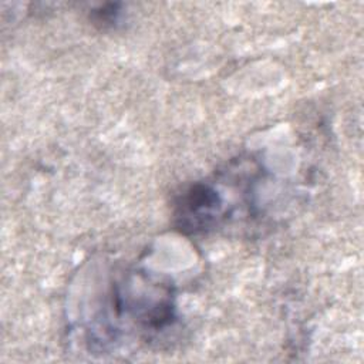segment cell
<instances>
[{
  "label": "cell",
  "instance_id": "1",
  "mask_svg": "<svg viewBox=\"0 0 364 364\" xmlns=\"http://www.w3.org/2000/svg\"><path fill=\"white\" fill-rule=\"evenodd\" d=\"M220 208L219 195L208 185H193L182 193L176 203L175 216L183 230L199 232L215 222Z\"/></svg>",
  "mask_w": 364,
  "mask_h": 364
}]
</instances>
